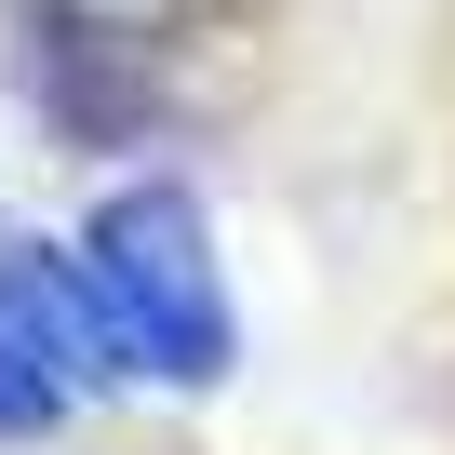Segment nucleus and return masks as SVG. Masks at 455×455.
<instances>
[{
	"mask_svg": "<svg viewBox=\"0 0 455 455\" xmlns=\"http://www.w3.org/2000/svg\"><path fill=\"white\" fill-rule=\"evenodd\" d=\"M68 268H81V308H94L108 375H174V388H201V375L228 362V282H214L201 214H188L174 188H121L81 242H68Z\"/></svg>",
	"mask_w": 455,
	"mask_h": 455,
	"instance_id": "f257e3e1",
	"label": "nucleus"
},
{
	"mask_svg": "<svg viewBox=\"0 0 455 455\" xmlns=\"http://www.w3.org/2000/svg\"><path fill=\"white\" fill-rule=\"evenodd\" d=\"M94 375H108V348H94L81 268L68 255H0V442L54 428Z\"/></svg>",
	"mask_w": 455,
	"mask_h": 455,
	"instance_id": "f03ea898",
	"label": "nucleus"
}]
</instances>
